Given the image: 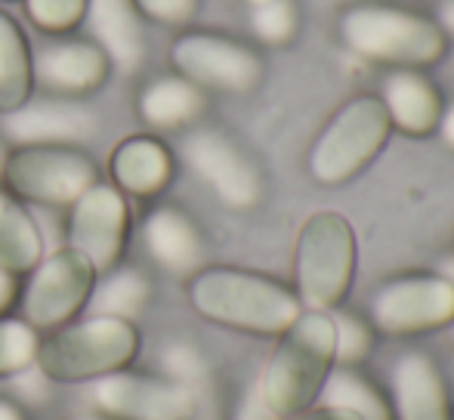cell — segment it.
I'll return each mask as SVG.
<instances>
[{
	"label": "cell",
	"mask_w": 454,
	"mask_h": 420,
	"mask_svg": "<svg viewBox=\"0 0 454 420\" xmlns=\"http://www.w3.org/2000/svg\"><path fill=\"white\" fill-rule=\"evenodd\" d=\"M337 37L353 56L383 68H427L449 56L451 37L436 16L383 0H359L337 16Z\"/></svg>",
	"instance_id": "obj_1"
},
{
	"label": "cell",
	"mask_w": 454,
	"mask_h": 420,
	"mask_svg": "<svg viewBox=\"0 0 454 420\" xmlns=\"http://www.w3.org/2000/svg\"><path fill=\"white\" fill-rule=\"evenodd\" d=\"M189 303L201 318L254 337H278L303 313L291 284L239 266H204L189 278Z\"/></svg>",
	"instance_id": "obj_2"
},
{
	"label": "cell",
	"mask_w": 454,
	"mask_h": 420,
	"mask_svg": "<svg viewBox=\"0 0 454 420\" xmlns=\"http://www.w3.org/2000/svg\"><path fill=\"white\" fill-rule=\"evenodd\" d=\"M334 371V322L331 313L303 309L297 322L275 337L257 380V393L272 417H287L322 399Z\"/></svg>",
	"instance_id": "obj_3"
},
{
	"label": "cell",
	"mask_w": 454,
	"mask_h": 420,
	"mask_svg": "<svg viewBox=\"0 0 454 420\" xmlns=\"http://www.w3.org/2000/svg\"><path fill=\"white\" fill-rule=\"evenodd\" d=\"M359 241L340 210H316L303 220L294 241V294L312 313L343 307L356 282Z\"/></svg>",
	"instance_id": "obj_4"
},
{
	"label": "cell",
	"mask_w": 454,
	"mask_h": 420,
	"mask_svg": "<svg viewBox=\"0 0 454 420\" xmlns=\"http://www.w3.org/2000/svg\"><path fill=\"white\" fill-rule=\"evenodd\" d=\"M393 136L377 93H356L331 112L306 155V170L318 186H347L380 158Z\"/></svg>",
	"instance_id": "obj_5"
},
{
	"label": "cell",
	"mask_w": 454,
	"mask_h": 420,
	"mask_svg": "<svg viewBox=\"0 0 454 420\" xmlns=\"http://www.w3.org/2000/svg\"><path fill=\"white\" fill-rule=\"evenodd\" d=\"M139 353V334L133 322L112 315H90L53 328L37 343L35 365L47 380L81 384L99 380L127 368Z\"/></svg>",
	"instance_id": "obj_6"
},
{
	"label": "cell",
	"mask_w": 454,
	"mask_h": 420,
	"mask_svg": "<svg viewBox=\"0 0 454 420\" xmlns=\"http://www.w3.org/2000/svg\"><path fill=\"white\" fill-rule=\"evenodd\" d=\"M0 180L16 198L50 207H72L93 183H99V167L74 145L35 143L6 152Z\"/></svg>",
	"instance_id": "obj_7"
},
{
	"label": "cell",
	"mask_w": 454,
	"mask_h": 420,
	"mask_svg": "<svg viewBox=\"0 0 454 420\" xmlns=\"http://www.w3.org/2000/svg\"><path fill=\"white\" fill-rule=\"evenodd\" d=\"M368 315L377 334H433L454 322V284L442 272H402L374 291Z\"/></svg>",
	"instance_id": "obj_8"
},
{
	"label": "cell",
	"mask_w": 454,
	"mask_h": 420,
	"mask_svg": "<svg viewBox=\"0 0 454 420\" xmlns=\"http://www.w3.org/2000/svg\"><path fill=\"white\" fill-rule=\"evenodd\" d=\"M174 72L198 90L247 93L263 81V56L239 37L216 31H183L170 43Z\"/></svg>",
	"instance_id": "obj_9"
},
{
	"label": "cell",
	"mask_w": 454,
	"mask_h": 420,
	"mask_svg": "<svg viewBox=\"0 0 454 420\" xmlns=\"http://www.w3.org/2000/svg\"><path fill=\"white\" fill-rule=\"evenodd\" d=\"M96 276L99 272L90 266V260L74 247H62L50 257H41L22 294L25 322L35 331H53L68 324L90 300Z\"/></svg>",
	"instance_id": "obj_10"
},
{
	"label": "cell",
	"mask_w": 454,
	"mask_h": 420,
	"mask_svg": "<svg viewBox=\"0 0 454 420\" xmlns=\"http://www.w3.org/2000/svg\"><path fill=\"white\" fill-rule=\"evenodd\" d=\"M130 238L127 195L106 183H93L68 210V247L84 253L96 272H108L124 257Z\"/></svg>",
	"instance_id": "obj_11"
},
{
	"label": "cell",
	"mask_w": 454,
	"mask_h": 420,
	"mask_svg": "<svg viewBox=\"0 0 454 420\" xmlns=\"http://www.w3.org/2000/svg\"><path fill=\"white\" fill-rule=\"evenodd\" d=\"M93 399L106 417L114 420H192L198 396L170 377L114 371L96 380Z\"/></svg>",
	"instance_id": "obj_12"
},
{
	"label": "cell",
	"mask_w": 454,
	"mask_h": 420,
	"mask_svg": "<svg viewBox=\"0 0 454 420\" xmlns=\"http://www.w3.org/2000/svg\"><path fill=\"white\" fill-rule=\"evenodd\" d=\"M183 155L189 167L216 192L229 207H254L263 195L260 170L226 133L214 127H198L183 139Z\"/></svg>",
	"instance_id": "obj_13"
},
{
	"label": "cell",
	"mask_w": 454,
	"mask_h": 420,
	"mask_svg": "<svg viewBox=\"0 0 454 420\" xmlns=\"http://www.w3.org/2000/svg\"><path fill=\"white\" fill-rule=\"evenodd\" d=\"M393 420H454V399L442 368L424 349H405L389 368Z\"/></svg>",
	"instance_id": "obj_14"
},
{
	"label": "cell",
	"mask_w": 454,
	"mask_h": 420,
	"mask_svg": "<svg viewBox=\"0 0 454 420\" xmlns=\"http://www.w3.org/2000/svg\"><path fill=\"white\" fill-rule=\"evenodd\" d=\"M380 103L393 130L411 139H427L439 130V118L445 112V97L436 81L418 68H389L380 84Z\"/></svg>",
	"instance_id": "obj_15"
},
{
	"label": "cell",
	"mask_w": 454,
	"mask_h": 420,
	"mask_svg": "<svg viewBox=\"0 0 454 420\" xmlns=\"http://www.w3.org/2000/svg\"><path fill=\"white\" fill-rule=\"evenodd\" d=\"M35 84L59 97H81L108 78V56L93 41H59L35 53Z\"/></svg>",
	"instance_id": "obj_16"
},
{
	"label": "cell",
	"mask_w": 454,
	"mask_h": 420,
	"mask_svg": "<svg viewBox=\"0 0 454 420\" xmlns=\"http://www.w3.org/2000/svg\"><path fill=\"white\" fill-rule=\"evenodd\" d=\"M6 133L19 145H72L93 136L96 118L84 105L68 99H43V103H25L22 108L6 114Z\"/></svg>",
	"instance_id": "obj_17"
},
{
	"label": "cell",
	"mask_w": 454,
	"mask_h": 420,
	"mask_svg": "<svg viewBox=\"0 0 454 420\" xmlns=\"http://www.w3.org/2000/svg\"><path fill=\"white\" fill-rule=\"evenodd\" d=\"M108 174H112L118 192L152 198L174 176V155L155 136H127L114 145L112 158H108Z\"/></svg>",
	"instance_id": "obj_18"
},
{
	"label": "cell",
	"mask_w": 454,
	"mask_h": 420,
	"mask_svg": "<svg viewBox=\"0 0 454 420\" xmlns=\"http://www.w3.org/2000/svg\"><path fill=\"white\" fill-rule=\"evenodd\" d=\"M145 247L149 253L176 276H195L204 263V238L198 226L176 207H155L145 216Z\"/></svg>",
	"instance_id": "obj_19"
},
{
	"label": "cell",
	"mask_w": 454,
	"mask_h": 420,
	"mask_svg": "<svg viewBox=\"0 0 454 420\" xmlns=\"http://www.w3.org/2000/svg\"><path fill=\"white\" fill-rule=\"evenodd\" d=\"M84 19L93 31V43L108 56V62L137 68L143 59V28L130 0H87Z\"/></svg>",
	"instance_id": "obj_20"
},
{
	"label": "cell",
	"mask_w": 454,
	"mask_h": 420,
	"mask_svg": "<svg viewBox=\"0 0 454 420\" xmlns=\"http://www.w3.org/2000/svg\"><path fill=\"white\" fill-rule=\"evenodd\" d=\"M201 108L204 90H198L180 74L155 78L139 93V118L158 130H176V127L192 124L201 114Z\"/></svg>",
	"instance_id": "obj_21"
},
{
	"label": "cell",
	"mask_w": 454,
	"mask_h": 420,
	"mask_svg": "<svg viewBox=\"0 0 454 420\" xmlns=\"http://www.w3.org/2000/svg\"><path fill=\"white\" fill-rule=\"evenodd\" d=\"M35 53L12 16L0 10V112L22 108L35 90Z\"/></svg>",
	"instance_id": "obj_22"
},
{
	"label": "cell",
	"mask_w": 454,
	"mask_h": 420,
	"mask_svg": "<svg viewBox=\"0 0 454 420\" xmlns=\"http://www.w3.org/2000/svg\"><path fill=\"white\" fill-rule=\"evenodd\" d=\"M43 257V238L28 210L0 189V266L12 276L31 272Z\"/></svg>",
	"instance_id": "obj_23"
},
{
	"label": "cell",
	"mask_w": 454,
	"mask_h": 420,
	"mask_svg": "<svg viewBox=\"0 0 454 420\" xmlns=\"http://www.w3.org/2000/svg\"><path fill=\"white\" fill-rule=\"evenodd\" d=\"M318 402L347 408V411H353V415H359L362 420H393L387 390H380L374 380L364 377L359 368L334 365V371H331Z\"/></svg>",
	"instance_id": "obj_24"
},
{
	"label": "cell",
	"mask_w": 454,
	"mask_h": 420,
	"mask_svg": "<svg viewBox=\"0 0 454 420\" xmlns=\"http://www.w3.org/2000/svg\"><path fill=\"white\" fill-rule=\"evenodd\" d=\"M152 297V282L139 269H108L99 288H93L90 294V309L93 315H112V318H127L139 315L145 309Z\"/></svg>",
	"instance_id": "obj_25"
},
{
	"label": "cell",
	"mask_w": 454,
	"mask_h": 420,
	"mask_svg": "<svg viewBox=\"0 0 454 420\" xmlns=\"http://www.w3.org/2000/svg\"><path fill=\"white\" fill-rule=\"evenodd\" d=\"M331 322H334V365L359 368L374 349L371 322H364L356 313H347L343 307L331 313Z\"/></svg>",
	"instance_id": "obj_26"
},
{
	"label": "cell",
	"mask_w": 454,
	"mask_h": 420,
	"mask_svg": "<svg viewBox=\"0 0 454 420\" xmlns=\"http://www.w3.org/2000/svg\"><path fill=\"white\" fill-rule=\"evenodd\" d=\"M251 28L266 47H285L300 31V6L297 0H266L251 6Z\"/></svg>",
	"instance_id": "obj_27"
},
{
	"label": "cell",
	"mask_w": 454,
	"mask_h": 420,
	"mask_svg": "<svg viewBox=\"0 0 454 420\" xmlns=\"http://www.w3.org/2000/svg\"><path fill=\"white\" fill-rule=\"evenodd\" d=\"M37 343H41V337L25 318L0 315V377L35 365Z\"/></svg>",
	"instance_id": "obj_28"
},
{
	"label": "cell",
	"mask_w": 454,
	"mask_h": 420,
	"mask_svg": "<svg viewBox=\"0 0 454 420\" xmlns=\"http://www.w3.org/2000/svg\"><path fill=\"white\" fill-rule=\"evenodd\" d=\"M28 19L47 35H66L87 16V0H25Z\"/></svg>",
	"instance_id": "obj_29"
},
{
	"label": "cell",
	"mask_w": 454,
	"mask_h": 420,
	"mask_svg": "<svg viewBox=\"0 0 454 420\" xmlns=\"http://www.w3.org/2000/svg\"><path fill=\"white\" fill-rule=\"evenodd\" d=\"M139 19H149L155 25H168V28H185L195 22L201 0H130Z\"/></svg>",
	"instance_id": "obj_30"
},
{
	"label": "cell",
	"mask_w": 454,
	"mask_h": 420,
	"mask_svg": "<svg viewBox=\"0 0 454 420\" xmlns=\"http://www.w3.org/2000/svg\"><path fill=\"white\" fill-rule=\"evenodd\" d=\"M164 371H168L170 380L189 386L198 396V384H204L207 368H204V359L195 346H189V343H174V346H168V353H164Z\"/></svg>",
	"instance_id": "obj_31"
},
{
	"label": "cell",
	"mask_w": 454,
	"mask_h": 420,
	"mask_svg": "<svg viewBox=\"0 0 454 420\" xmlns=\"http://www.w3.org/2000/svg\"><path fill=\"white\" fill-rule=\"evenodd\" d=\"M275 420H362L359 415L347 408H337V405H328V402H316L309 408L297 411V415H287V417H275Z\"/></svg>",
	"instance_id": "obj_32"
},
{
	"label": "cell",
	"mask_w": 454,
	"mask_h": 420,
	"mask_svg": "<svg viewBox=\"0 0 454 420\" xmlns=\"http://www.w3.org/2000/svg\"><path fill=\"white\" fill-rule=\"evenodd\" d=\"M232 420H275L270 415V408L263 405V399H260L257 386H251V393H247L245 399H241V405L235 408V417Z\"/></svg>",
	"instance_id": "obj_33"
},
{
	"label": "cell",
	"mask_w": 454,
	"mask_h": 420,
	"mask_svg": "<svg viewBox=\"0 0 454 420\" xmlns=\"http://www.w3.org/2000/svg\"><path fill=\"white\" fill-rule=\"evenodd\" d=\"M16 291H19L16 276H12V272H6L4 266H0V315H4L6 309L12 307V300H16Z\"/></svg>",
	"instance_id": "obj_34"
},
{
	"label": "cell",
	"mask_w": 454,
	"mask_h": 420,
	"mask_svg": "<svg viewBox=\"0 0 454 420\" xmlns=\"http://www.w3.org/2000/svg\"><path fill=\"white\" fill-rule=\"evenodd\" d=\"M439 136H442V143L454 149V103H445V112L442 118H439Z\"/></svg>",
	"instance_id": "obj_35"
},
{
	"label": "cell",
	"mask_w": 454,
	"mask_h": 420,
	"mask_svg": "<svg viewBox=\"0 0 454 420\" xmlns=\"http://www.w3.org/2000/svg\"><path fill=\"white\" fill-rule=\"evenodd\" d=\"M439 25L445 28V35H454V0H445V6H442V12H439V19H436Z\"/></svg>",
	"instance_id": "obj_36"
},
{
	"label": "cell",
	"mask_w": 454,
	"mask_h": 420,
	"mask_svg": "<svg viewBox=\"0 0 454 420\" xmlns=\"http://www.w3.org/2000/svg\"><path fill=\"white\" fill-rule=\"evenodd\" d=\"M0 420H25V415H22V411H19L12 402L0 399Z\"/></svg>",
	"instance_id": "obj_37"
},
{
	"label": "cell",
	"mask_w": 454,
	"mask_h": 420,
	"mask_svg": "<svg viewBox=\"0 0 454 420\" xmlns=\"http://www.w3.org/2000/svg\"><path fill=\"white\" fill-rule=\"evenodd\" d=\"M6 152H10V149H6V145H4V143H0V176H4V164H6Z\"/></svg>",
	"instance_id": "obj_38"
},
{
	"label": "cell",
	"mask_w": 454,
	"mask_h": 420,
	"mask_svg": "<svg viewBox=\"0 0 454 420\" xmlns=\"http://www.w3.org/2000/svg\"><path fill=\"white\" fill-rule=\"evenodd\" d=\"M241 4H247V6H260V4H266V0H241Z\"/></svg>",
	"instance_id": "obj_39"
},
{
	"label": "cell",
	"mask_w": 454,
	"mask_h": 420,
	"mask_svg": "<svg viewBox=\"0 0 454 420\" xmlns=\"http://www.w3.org/2000/svg\"><path fill=\"white\" fill-rule=\"evenodd\" d=\"M78 420H114V417H78Z\"/></svg>",
	"instance_id": "obj_40"
},
{
	"label": "cell",
	"mask_w": 454,
	"mask_h": 420,
	"mask_svg": "<svg viewBox=\"0 0 454 420\" xmlns=\"http://www.w3.org/2000/svg\"><path fill=\"white\" fill-rule=\"evenodd\" d=\"M449 328H451V343H454V322L449 324Z\"/></svg>",
	"instance_id": "obj_41"
}]
</instances>
